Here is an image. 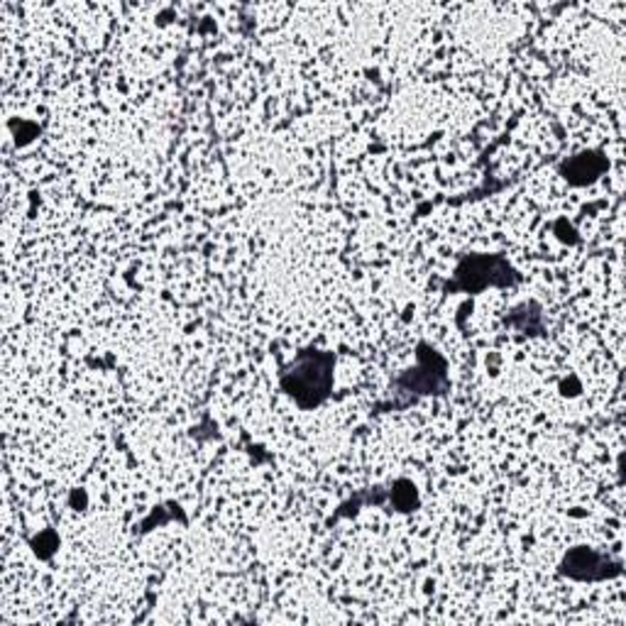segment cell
I'll use <instances>...</instances> for the list:
<instances>
[{
  "label": "cell",
  "instance_id": "6da1fadb",
  "mask_svg": "<svg viewBox=\"0 0 626 626\" xmlns=\"http://www.w3.org/2000/svg\"><path fill=\"white\" fill-rule=\"evenodd\" d=\"M333 353L309 351L299 353V357L292 365L282 369L280 385L286 394H290L296 406L302 409H316L321 406L333 389Z\"/></svg>",
  "mask_w": 626,
  "mask_h": 626
},
{
  "label": "cell",
  "instance_id": "7a4b0ae2",
  "mask_svg": "<svg viewBox=\"0 0 626 626\" xmlns=\"http://www.w3.org/2000/svg\"><path fill=\"white\" fill-rule=\"evenodd\" d=\"M521 276L505 258L499 255H470L458 264L453 282L446 284V292L480 294L487 286H515Z\"/></svg>",
  "mask_w": 626,
  "mask_h": 626
},
{
  "label": "cell",
  "instance_id": "3957f363",
  "mask_svg": "<svg viewBox=\"0 0 626 626\" xmlns=\"http://www.w3.org/2000/svg\"><path fill=\"white\" fill-rule=\"evenodd\" d=\"M421 363L414 369V373L404 375L399 379V385L406 387L409 392L414 394H444L448 389V379H446V363L434 347L421 345Z\"/></svg>",
  "mask_w": 626,
  "mask_h": 626
},
{
  "label": "cell",
  "instance_id": "277c9868",
  "mask_svg": "<svg viewBox=\"0 0 626 626\" xmlns=\"http://www.w3.org/2000/svg\"><path fill=\"white\" fill-rule=\"evenodd\" d=\"M560 572L568 575L572 580H607L614 578V575L622 572L619 563H612L607 556H602V553L592 551V548H584L578 546L568 551V556L563 558L560 563Z\"/></svg>",
  "mask_w": 626,
  "mask_h": 626
},
{
  "label": "cell",
  "instance_id": "5b68a950",
  "mask_svg": "<svg viewBox=\"0 0 626 626\" xmlns=\"http://www.w3.org/2000/svg\"><path fill=\"white\" fill-rule=\"evenodd\" d=\"M604 169H607V160L600 152H582V155H575L560 164V174L575 187L594 181Z\"/></svg>",
  "mask_w": 626,
  "mask_h": 626
}]
</instances>
